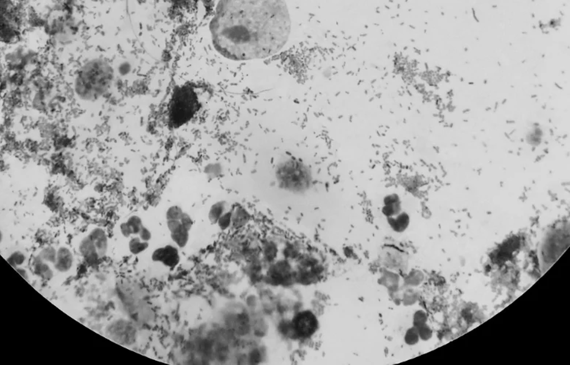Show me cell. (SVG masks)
<instances>
[{
  "label": "cell",
  "mask_w": 570,
  "mask_h": 365,
  "mask_svg": "<svg viewBox=\"0 0 570 365\" xmlns=\"http://www.w3.org/2000/svg\"><path fill=\"white\" fill-rule=\"evenodd\" d=\"M292 32L287 0H217L207 25L213 49L233 62L265 60L279 54Z\"/></svg>",
  "instance_id": "1"
},
{
  "label": "cell",
  "mask_w": 570,
  "mask_h": 365,
  "mask_svg": "<svg viewBox=\"0 0 570 365\" xmlns=\"http://www.w3.org/2000/svg\"><path fill=\"white\" fill-rule=\"evenodd\" d=\"M115 75L110 62L98 57L90 59L75 73L72 83L74 94L83 103H97L112 91Z\"/></svg>",
  "instance_id": "2"
},
{
  "label": "cell",
  "mask_w": 570,
  "mask_h": 365,
  "mask_svg": "<svg viewBox=\"0 0 570 365\" xmlns=\"http://www.w3.org/2000/svg\"><path fill=\"white\" fill-rule=\"evenodd\" d=\"M80 253L87 263L95 265L106 257L108 237L104 230L95 228L80 244Z\"/></svg>",
  "instance_id": "3"
},
{
  "label": "cell",
  "mask_w": 570,
  "mask_h": 365,
  "mask_svg": "<svg viewBox=\"0 0 570 365\" xmlns=\"http://www.w3.org/2000/svg\"><path fill=\"white\" fill-rule=\"evenodd\" d=\"M57 251L53 247H47L43 249L33 261V271L35 275L45 280L52 279L54 272L49 264L55 265L57 261Z\"/></svg>",
  "instance_id": "4"
},
{
  "label": "cell",
  "mask_w": 570,
  "mask_h": 365,
  "mask_svg": "<svg viewBox=\"0 0 570 365\" xmlns=\"http://www.w3.org/2000/svg\"><path fill=\"white\" fill-rule=\"evenodd\" d=\"M293 323V327L296 333L303 338H308L313 335L318 327L316 317L309 311L299 313L294 319Z\"/></svg>",
  "instance_id": "5"
},
{
  "label": "cell",
  "mask_w": 570,
  "mask_h": 365,
  "mask_svg": "<svg viewBox=\"0 0 570 365\" xmlns=\"http://www.w3.org/2000/svg\"><path fill=\"white\" fill-rule=\"evenodd\" d=\"M152 259L155 262L162 263L169 268H174L180 262V255L176 247L168 245L155 250Z\"/></svg>",
  "instance_id": "6"
},
{
  "label": "cell",
  "mask_w": 570,
  "mask_h": 365,
  "mask_svg": "<svg viewBox=\"0 0 570 365\" xmlns=\"http://www.w3.org/2000/svg\"><path fill=\"white\" fill-rule=\"evenodd\" d=\"M143 227L144 225L141 218L137 215H132L126 222L122 223L120 225V230L123 236L130 237L133 235L140 236Z\"/></svg>",
  "instance_id": "7"
},
{
  "label": "cell",
  "mask_w": 570,
  "mask_h": 365,
  "mask_svg": "<svg viewBox=\"0 0 570 365\" xmlns=\"http://www.w3.org/2000/svg\"><path fill=\"white\" fill-rule=\"evenodd\" d=\"M73 261V257L70 251L65 247H61L57 251V261L54 268L60 273H66L70 270Z\"/></svg>",
  "instance_id": "8"
},
{
  "label": "cell",
  "mask_w": 570,
  "mask_h": 365,
  "mask_svg": "<svg viewBox=\"0 0 570 365\" xmlns=\"http://www.w3.org/2000/svg\"><path fill=\"white\" fill-rule=\"evenodd\" d=\"M171 233V237L173 241L179 248H184L188 243L189 239V230L186 229L183 224L179 225Z\"/></svg>",
  "instance_id": "9"
},
{
  "label": "cell",
  "mask_w": 570,
  "mask_h": 365,
  "mask_svg": "<svg viewBox=\"0 0 570 365\" xmlns=\"http://www.w3.org/2000/svg\"><path fill=\"white\" fill-rule=\"evenodd\" d=\"M149 243L147 241H143L140 237H134L130 240L129 243V249L130 252L134 255L141 254L149 248Z\"/></svg>",
  "instance_id": "10"
},
{
  "label": "cell",
  "mask_w": 570,
  "mask_h": 365,
  "mask_svg": "<svg viewBox=\"0 0 570 365\" xmlns=\"http://www.w3.org/2000/svg\"><path fill=\"white\" fill-rule=\"evenodd\" d=\"M542 139H543V131H542L541 129L537 127H533L532 129L530 130L526 136L527 141L532 146H537V145L540 144L541 143Z\"/></svg>",
  "instance_id": "11"
},
{
  "label": "cell",
  "mask_w": 570,
  "mask_h": 365,
  "mask_svg": "<svg viewBox=\"0 0 570 365\" xmlns=\"http://www.w3.org/2000/svg\"><path fill=\"white\" fill-rule=\"evenodd\" d=\"M225 210H226V207L221 202L216 204L214 206H212L209 213V219L211 222L213 224L217 223L220 217L224 214Z\"/></svg>",
  "instance_id": "12"
},
{
  "label": "cell",
  "mask_w": 570,
  "mask_h": 365,
  "mask_svg": "<svg viewBox=\"0 0 570 365\" xmlns=\"http://www.w3.org/2000/svg\"><path fill=\"white\" fill-rule=\"evenodd\" d=\"M24 260V255H23L22 252H20V251H16V252L13 253V254H12V255L10 256L8 258H7V261H8L9 264H10L12 267H14V268L16 270V269L18 268V266L23 264Z\"/></svg>",
  "instance_id": "13"
},
{
  "label": "cell",
  "mask_w": 570,
  "mask_h": 365,
  "mask_svg": "<svg viewBox=\"0 0 570 365\" xmlns=\"http://www.w3.org/2000/svg\"><path fill=\"white\" fill-rule=\"evenodd\" d=\"M183 214V211H182V208H181L180 207L174 205V206L171 207V208H170L167 211L166 218L167 220L181 219V218H182Z\"/></svg>",
  "instance_id": "14"
},
{
  "label": "cell",
  "mask_w": 570,
  "mask_h": 365,
  "mask_svg": "<svg viewBox=\"0 0 570 365\" xmlns=\"http://www.w3.org/2000/svg\"><path fill=\"white\" fill-rule=\"evenodd\" d=\"M232 214L229 211V212L223 214V215L220 217V219L217 221L219 227L223 230H226L230 227L231 223H232Z\"/></svg>",
  "instance_id": "15"
},
{
  "label": "cell",
  "mask_w": 570,
  "mask_h": 365,
  "mask_svg": "<svg viewBox=\"0 0 570 365\" xmlns=\"http://www.w3.org/2000/svg\"><path fill=\"white\" fill-rule=\"evenodd\" d=\"M419 333L417 328L410 329L406 335V342L410 345H414L418 342Z\"/></svg>",
  "instance_id": "16"
},
{
  "label": "cell",
  "mask_w": 570,
  "mask_h": 365,
  "mask_svg": "<svg viewBox=\"0 0 570 365\" xmlns=\"http://www.w3.org/2000/svg\"><path fill=\"white\" fill-rule=\"evenodd\" d=\"M426 321H427V315L425 312L417 311L414 315V323L416 328L426 324Z\"/></svg>",
  "instance_id": "17"
},
{
  "label": "cell",
  "mask_w": 570,
  "mask_h": 365,
  "mask_svg": "<svg viewBox=\"0 0 570 365\" xmlns=\"http://www.w3.org/2000/svg\"><path fill=\"white\" fill-rule=\"evenodd\" d=\"M417 331H418L419 336L422 339L424 340V341H427V340L430 339L432 337V335H433V332H432V329L426 324L423 325V326H420V327L417 328Z\"/></svg>",
  "instance_id": "18"
},
{
  "label": "cell",
  "mask_w": 570,
  "mask_h": 365,
  "mask_svg": "<svg viewBox=\"0 0 570 365\" xmlns=\"http://www.w3.org/2000/svg\"><path fill=\"white\" fill-rule=\"evenodd\" d=\"M180 220L181 221H182V224H183V225L184 226L186 229H188L189 230H191V228H192V224H193V221H192V218H191L190 215H188L187 214H185V213H183V215H182V217L181 218Z\"/></svg>",
  "instance_id": "19"
},
{
  "label": "cell",
  "mask_w": 570,
  "mask_h": 365,
  "mask_svg": "<svg viewBox=\"0 0 570 365\" xmlns=\"http://www.w3.org/2000/svg\"><path fill=\"white\" fill-rule=\"evenodd\" d=\"M118 72H119L120 75H123V76L127 75V74H128L130 71V64L127 63V62H123L122 64H120L119 67H118Z\"/></svg>",
  "instance_id": "20"
}]
</instances>
